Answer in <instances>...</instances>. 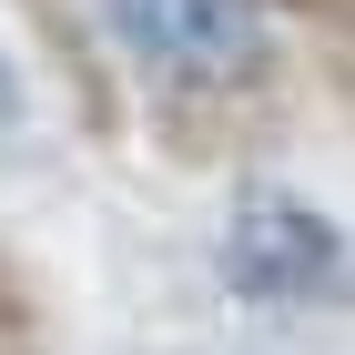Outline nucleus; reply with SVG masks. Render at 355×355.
Here are the masks:
<instances>
[{
    "mask_svg": "<svg viewBox=\"0 0 355 355\" xmlns=\"http://www.w3.org/2000/svg\"><path fill=\"white\" fill-rule=\"evenodd\" d=\"M21 112H31V102H21V71H10V51H0V142L21 132Z\"/></svg>",
    "mask_w": 355,
    "mask_h": 355,
    "instance_id": "5",
    "label": "nucleus"
},
{
    "mask_svg": "<svg viewBox=\"0 0 355 355\" xmlns=\"http://www.w3.org/2000/svg\"><path fill=\"white\" fill-rule=\"evenodd\" d=\"M31 21H41V41H51V51H61V71L82 82V122H92V132H122V92H112V71H102V61H92V31L71 21L61 0H31Z\"/></svg>",
    "mask_w": 355,
    "mask_h": 355,
    "instance_id": "3",
    "label": "nucleus"
},
{
    "mask_svg": "<svg viewBox=\"0 0 355 355\" xmlns=\"http://www.w3.org/2000/svg\"><path fill=\"white\" fill-rule=\"evenodd\" d=\"M102 21L153 82H193V92L264 82L274 61L264 0H102Z\"/></svg>",
    "mask_w": 355,
    "mask_h": 355,
    "instance_id": "1",
    "label": "nucleus"
},
{
    "mask_svg": "<svg viewBox=\"0 0 355 355\" xmlns=\"http://www.w3.org/2000/svg\"><path fill=\"white\" fill-rule=\"evenodd\" d=\"M345 274V234H335L304 193L284 183H244L223 214V284L244 304H304Z\"/></svg>",
    "mask_w": 355,
    "mask_h": 355,
    "instance_id": "2",
    "label": "nucleus"
},
{
    "mask_svg": "<svg viewBox=\"0 0 355 355\" xmlns=\"http://www.w3.org/2000/svg\"><path fill=\"white\" fill-rule=\"evenodd\" d=\"M274 10H295V21L335 31V41H355V0H274Z\"/></svg>",
    "mask_w": 355,
    "mask_h": 355,
    "instance_id": "4",
    "label": "nucleus"
}]
</instances>
